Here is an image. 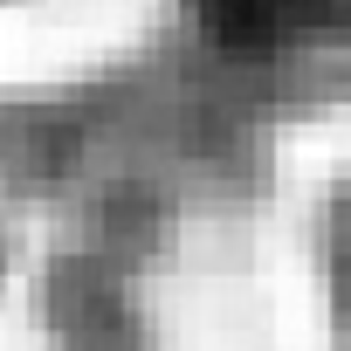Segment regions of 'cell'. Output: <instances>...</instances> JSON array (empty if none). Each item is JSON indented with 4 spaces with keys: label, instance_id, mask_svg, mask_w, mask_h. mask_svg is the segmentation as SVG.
<instances>
[{
    "label": "cell",
    "instance_id": "6da1fadb",
    "mask_svg": "<svg viewBox=\"0 0 351 351\" xmlns=\"http://www.w3.org/2000/svg\"><path fill=\"white\" fill-rule=\"evenodd\" d=\"M193 8L228 49H269L303 28H337V0H193Z\"/></svg>",
    "mask_w": 351,
    "mask_h": 351
}]
</instances>
